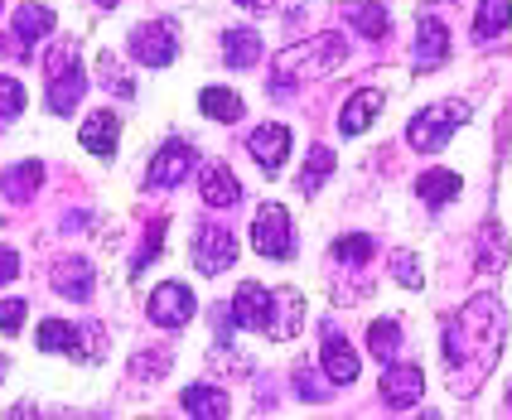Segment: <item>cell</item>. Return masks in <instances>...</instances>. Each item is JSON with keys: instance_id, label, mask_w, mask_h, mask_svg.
Listing matches in <instances>:
<instances>
[{"instance_id": "d4e9b609", "label": "cell", "mask_w": 512, "mask_h": 420, "mask_svg": "<svg viewBox=\"0 0 512 420\" xmlns=\"http://www.w3.org/2000/svg\"><path fill=\"white\" fill-rule=\"evenodd\" d=\"M343 15L353 20L358 34H368V39H387V29H392L387 5H372V0H353V5H343Z\"/></svg>"}, {"instance_id": "7c38bea8", "label": "cell", "mask_w": 512, "mask_h": 420, "mask_svg": "<svg viewBox=\"0 0 512 420\" xmlns=\"http://www.w3.org/2000/svg\"><path fill=\"white\" fill-rule=\"evenodd\" d=\"M232 261H237V242H232L228 227L218 223H203L199 237H194V266H199L203 276H223Z\"/></svg>"}, {"instance_id": "8fae6325", "label": "cell", "mask_w": 512, "mask_h": 420, "mask_svg": "<svg viewBox=\"0 0 512 420\" xmlns=\"http://www.w3.org/2000/svg\"><path fill=\"white\" fill-rule=\"evenodd\" d=\"M232 319L242 329H266L271 334V324H276V290H266L256 280H242L237 295H232Z\"/></svg>"}, {"instance_id": "d6986e66", "label": "cell", "mask_w": 512, "mask_h": 420, "mask_svg": "<svg viewBox=\"0 0 512 420\" xmlns=\"http://www.w3.org/2000/svg\"><path fill=\"white\" fill-rule=\"evenodd\" d=\"M261 54H266V44H261V34L252 25H237L223 34V58H228L232 68H252Z\"/></svg>"}, {"instance_id": "4dcf8cb0", "label": "cell", "mask_w": 512, "mask_h": 420, "mask_svg": "<svg viewBox=\"0 0 512 420\" xmlns=\"http://www.w3.org/2000/svg\"><path fill=\"white\" fill-rule=\"evenodd\" d=\"M372 237H363V232H353V237H339L334 242V261H343V266H363V261H372Z\"/></svg>"}, {"instance_id": "44dd1931", "label": "cell", "mask_w": 512, "mask_h": 420, "mask_svg": "<svg viewBox=\"0 0 512 420\" xmlns=\"http://www.w3.org/2000/svg\"><path fill=\"white\" fill-rule=\"evenodd\" d=\"M39 179H44V165L39 160H25V165H10L0 174V194L10 203H25V198L39 194Z\"/></svg>"}, {"instance_id": "60d3db41", "label": "cell", "mask_w": 512, "mask_h": 420, "mask_svg": "<svg viewBox=\"0 0 512 420\" xmlns=\"http://www.w3.org/2000/svg\"><path fill=\"white\" fill-rule=\"evenodd\" d=\"M508 411H512V396H508Z\"/></svg>"}, {"instance_id": "836d02e7", "label": "cell", "mask_w": 512, "mask_h": 420, "mask_svg": "<svg viewBox=\"0 0 512 420\" xmlns=\"http://www.w3.org/2000/svg\"><path fill=\"white\" fill-rule=\"evenodd\" d=\"M295 392L305 396V401H324V396L334 392V382H319L310 367H300V372H295Z\"/></svg>"}, {"instance_id": "f35d334b", "label": "cell", "mask_w": 512, "mask_h": 420, "mask_svg": "<svg viewBox=\"0 0 512 420\" xmlns=\"http://www.w3.org/2000/svg\"><path fill=\"white\" fill-rule=\"evenodd\" d=\"M237 5H242V10H271L276 0H237Z\"/></svg>"}, {"instance_id": "52a82bcc", "label": "cell", "mask_w": 512, "mask_h": 420, "mask_svg": "<svg viewBox=\"0 0 512 420\" xmlns=\"http://www.w3.org/2000/svg\"><path fill=\"white\" fill-rule=\"evenodd\" d=\"M194 290L189 285H179V280H165V285H155L150 290V300H145V319L150 324H160V329H184L189 319H194Z\"/></svg>"}, {"instance_id": "d590c367", "label": "cell", "mask_w": 512, "mask_h": 420, "mask_svg": "<svg viewBox=\"0 0 512 420\" xmlns=\"http://www.w3.org/2000/svg\"><path fill=\"white\" fill-rule=\"evenodd\" d=\"M392 276H397L406 290H421V266H416V261H411L406 252L392 256Z\"/></svg>"}, {"instance_id": "30bf717a", "label": "cell", "mask_w": 512, "mask_h": 420, "mask_svg": "<svg viewBox=\"0 0 512 420\" xmlns=\"http://www.w3.org/2000/svg\"><path fill=\"white\" fill-rule=\"evenodd\" d=\"M189 169H194V145H189V140H170V145L150 160L145 184H150L155 194H165V189H179V184L189 179Z\"/></svg>"}, {"instance_id": "ab89813d", "label": "cell", "mask_w": 512, "mask_h": 420, "mask_svg": "<svg viewBox=\"0 0 512 420\" xmlns=\"http://www.w3.org/2000/svg\"><path fill=\"white\" fill-rule=\"evenodd\" d=\"M97 5H102V10H112V5H121V0H97Z\"/></svg>"}, {"instance_id": "f546056e", "label": "cell", "mask_w": 512, "mask_h": 420, "mask_svg": "<svg viewBox=\"0 0 512 420\" xmlns=\"http://www.w3.org/2000/svg\"><path fill=\"white\" fill-rule=\"evenodd\" d=\"M329 174H334V150H329V145H310V160H305V174H300V189H305V194H319Z\"/></svg>"}, {"instance_id": "8992f818", "label": "cell", "mask_w": 512, "mask_h": 420, "mask_svg": "<svg viewBox=\"0 0 512 420\" xmlns=\"http://www.w3.org/2000/svg\"><path fill=\"white\" fill-rule=\"evenodd\" d=\"M252 247L261 256H271V261H285V256L295 252V227H290V213H285L281 203H266V208H256V218H252Z\"/></svg>"}, {"instance_id": "74e56055", "label": "cell", "mask_w": 512, "mask_h": 420, "mask_svg": "<svg viewBox=\"0 0 512 420\" xmlns=\"http://www.w3.org/2000/svg\"><path fill=\"white\" fill-rule=\"evenodd\" d=\"M15 276H20V252H15V247H0V285Z\"/></svg>"}, {"instance_id": "cb8c5ba5", "label": "cell", "mask_w": 512, "mask_h": 420, "mask_svg": "<svg viewBox=\"0 0 512 420\" xmlns=\"http://www.w3.org/2000/svg\"><path fill=\"white\" fill-rule=\"evenodd\" d=\"M199 112L208 116V121H242V97L232 92V87H203L199 92Z\"/></svg>"}, {"instance_id": "d6a6232c", "label": "cell", "mask_w": 512, "mask_h": 420, "mask_svg": "<svg viewBox=\"0 0 512 420\" xmlns=\"http://www.w3.org/2000/svg\"><path fill=\"white\" fill-rule=\"evenodd\" d=\"M20 112H25V87L15 78H0V121H15Z\"/></svg>"}, {"instance_id": "277c9868", "label": "cell", "mask_w": 512, "mask_h": 420, "mask_svg": "<svg viewBox=\"0 0 512 420\" xmlns=\"http://www.w3.org/2000/svg\"><path fill=\"white\" fill-rule=\"evenodd\" d=\"M34 343H39L44 353H68V358H78V363H97V358L107 353L102 329H92V324H63V319H44Z\"/></svg>"}, {"instance_id": "1f68e13d", "label": "cell", "mask_w": 512, "mask_h": 420, "mask_svg": "<svg viewBox=\"0 0 512 420\" xmlns=\"http://www.w3.org/2000/svg\"><path fill=\"white\" fill-rule=\"evenodd\" d=\"M160 242H165V218H155V223H150V232H145V247L131 256V276H141L145 266L160 256Z\"/></svg>"}, {"instance_id": "2e32d148", "label": "cell", "mask_w": 512, "mask_h": 420, "mask_svg": "<svg viewBox=\"0 0 512 420\" xmlns=\"http://www.w3.org/2000/svg\"><path fill=\"white\" fill-rule=\"evenodd\" d=\"M377 112H382V92L358 87V92L343 102V112H339V136H363L372 121H377Z\"/></svg>"}, {"instance_id": "ac0fdd59", "label": "cell", "mask_w": 512, "mask_h": 420, "mask_svg": "<svg viewBox=\"0 0 512 420\" xmlns=\"http://www.w3.org/2000/svg\"><path fill=\"white\" fill-rule=\"evenodd\" d=\"M199 189H203V203H208V208H232V203L242 198V184L232 179L228 165H208V169H203Z\"/></svg>"}, {"instance_id": "9a60e30c", "label": "cell", "mask_w": 512, "mask_h": 420, "mask_svg": "<svg viewBox=\"0 0 512 420\" xmlns=\"http://www.w3.org/2000/svg\"><path fill=\"white\" fill-rule=\"evenodd\" d=\"M445 58H450V29H445V20L426 15L416 29V73H435Z\"/></svg>"}, {"instance_id": "7a4b0ae2", "label": "cell", "mask_w": 512, "mask_h": 420, "mask_svg": "<svg viewBox=\"0 0 512 420\" xmlns=\"http://www.w3.org/2000/svg\"><path fill=\"white\" fill-rule=\"evenodd\" d=\"M343 58H348V39H343V34H314L305 44L285 49V54L276 58L271 97H276V102H290V92H295L300 78H329L334 68H343Z\"/></svg>"}, {"instance_id": "4316f807", "label": "cell", "mask_w": 512, "mask_h": 420, "mask_svg": "<svg viewBox=\"0 0 512 420\" xmlns=\"http://www.w3.org/2000/svg\"><path fill=\"white\" fill-rule=\"evenodd\" d=\"M508 15L512 5L508 0H479V20H474V44H488L508 29Z\"/></svg>"}, {"instance_id": "ffe728a7", "label": "cell", "mask_w": 512, "mask_h": 420, "mask_svg": "<svg viewBox=\"0 0 512 420\" xmlns=\"http://www.w3.org/2000/svg\"><path fill=\"white\" fill-rule=\"evenodd\" d=\"M116 131H121V121H116L112 112H92L83 121V150L102 155V160H112L116 155Z\"/></svg>"}, {"instance_id": "603a6c76", "label": "cell", "mask_w": 512, "mask_h": 420, "mask_svg": "<svg viewBox=\"0 0 512 420\" xmlns=\"http://www.w3.org/2000/svg\"><path fill=\"white\" fill-rule=\"evenodd\" d=\"M10 25H15V39L34 49V39H44V34H54V10H49V5H20Z\"/></svg>"}, {"instance_id": "5b68a950", "label": "cell", "mask_w": 512, "mask_h": 420, "mask_svg": "<svg viewBox=\"0 0 512 420\" xmlns=\"http://www.w3.org/2000/svg\"><path fill=\"white\" fill-rule=\"evenodd\" d=\"M83 63H78V54L63 44V49H54L49 54V112L54 116H68L73 107H78V97H83Z\"/></svg>"}, {"instance_id": "9c48e42d", "label": "cell", "mask_w": 512, "mask_h": 420, "mask_svg": "<svg viewBox=\"0 0 512 420\" xmlns=\"http://www.w3.org/2000/svg\"><path fill=\"white\" fill-rule=\"evenodd\" d=\"M377 392H382V401H387V411H411L416 401H421V392H426V377H421V367L416 363H387V372H382V382H377Z\"/></svg>"}, {"instance_id": "ba28073f", "label": "cell", "mask_w": 512, "mask_h": 420, "mask_svg": "<svg viewBox=\"0 0 512 420\" xmlns=\"http://www.w3.org/2000/svg\"><path fill=\"white\" fill-rule=\"evenodd\" d=\"M131 54L141 58L145 68H165L179 54V25L174 20H150V25L131 29Z\"/></svg>"}, {"instance_id": "5bb4252c", "label": "cell", "mask_w": 512, "mask_h": 420, "mask_svg": "<svg viewBox=\"0 0 512 420\" xmlns=\"http://www.w3.org/2000/svg\"><path fill=\"white\" fill-rule=\"evenodd\" d=\"M247 150H252V160L266 169V174H276V169L285 165V155H290V131H285L281 121H266V126L252 131Z\"/></svg>"}, {"instance_id": "83f0119b", "label": "cell", "mask_w": 512, "mask_h": 420, "mask_svg": "<svg viewBox=\"0 0 512 420\" xmlns=\"http://www.w3.org/2000/svg\"><path fill=\"white\" fill-rule=\"evenodd\" d=\"M300 314H305L300 295H295V290H276V324H271V338L300 334Z\"/></svg>"}, {"instance_id": "e0dca14e", "label": "cell", "mask_w": 512, "mask_h": 420, "mask_svg": "<svg viewBox=\"0 0 512 420\" xmlns=\"http://www.w3.org/2000/svg\"><path fill=\"white\" fill-rule=\"evenodd\" d=\"M58 280V295H68V300H92V285H97V271H92V261L87 256H63V266L54 271Z\"/></svg>"}, {"instance_id": "e575fe53", "label": "cell", "mask_w": 512, "mask_h": 420, "mask_svg": "<svg viewBox=\"0 0 512 420\" xmlns=\"http://www.w3.org/2000/svg\"><path fill=\"white\" fill-rule=\"evenodd\" d=\"M25 314H29L25 300H0V329L5 334H20L25 329Z\"/></svg>"}, {"instance_id": "3957f363", "label": "cell", "mask_w": 512, "mask_h": 420, "mask_svg": "<svg viewBox=\"0 0 512 420\" xmlns=\"http://www.w3.org/2000/svg\"><path fill=\"white\" fill-rule=\"evenodd\" d=\"M464 121H469V102H435V107H421V112L406 121V140H411V150L435 155Z\"/></svg>"}, {"instance_id": "8d00e7d4", "label": "cell", "mask_w": 512, "mask_h": 420, "mask_svg": "<svg viewBox=\"0 0 512 420\" xmlns=\"http://www.w3.org/2000/svg\"><path fill=\"white\" fill-rule=\"evenodd\" d=\"M102 73H107V83H112L121 97H131V83H126V73H121V68L112 63V54H102Z\"/></svg>"}, {"instance_id": "7402d4cb", "label": "cell", "mask_w": 512, "mask_h": 420, "mask_svg": "<svg viewBox=\"0 0 512 420\" xmlns=\"http://www.w3.org/2000/svg\"><path fill=\"white\" fill-rule=\"evenodd\" d=\"M179 406H184V411H189L194 420H223V416H228V396L218 392V387H203V382L184 387Z\"/></svg>"}, {"instance_id": "4fadbf2b", "label": "cell", "mask_w": 512, "mask_h": 420, "mask_svg": "<svg viewBox=\"0 0 512 420\" xmlns=\"http://www.w3.org/2000/svg\"><path fill=\"white\" fill-rule=\"evenodd\" d=\"M319 363H324V377H329L334 387H348V382L358 377V353L348 348V338H343L334 324H324V338H319Z\"/></svg>"}, {"instance_id": "6da1fadb", "label": "cell", "mask_w": 512, "mask_h": 420, "mask_svg": "<svg viewBox=\"0 0 512 420\" xmlns=\"http://www.w3.org/2000/svg\"><path fill=\"white\" fill-rule=\"evenodd\" d=\"M503 338H508V319H503V305H498V295H474L469 305L459 309L455 319L445 324V338H440V348H445V382H450V392L455 396H474L479 392V382H484L493 363H498V353H503Z\"/></svg>"}, {"instance_id": "484cf974", "label": "cell", "mask_w": 512, "mask_h": 420, "mask_svg": "<svg viewBox=\"0 0 512 420\" xmlns=\"http://www.w3.org/2000/svg\"><path fill=\"white\" fill-rule=\"evenodd\" d=\"M416 194H421V203L440 208V203H450V198L459 194V174H450V169H426V174L416 179Z\"/></svg>"}, {"instance_id": "f1b7e54d", "label": "cell", "mask_w": 512, "mask_h": 420, "mask_svg": "<svg viewBox=\"0 0 512 420\" xmlns=\"http://www.w3.org/2000/svg\"><path fill=\"white\" fill-rule=\"evenodd\" d=\"M368 348H372V358L377 363H392L397 358V348H401V324L397 319H377L368 329Z\"/></svg>"}]
</instances>
